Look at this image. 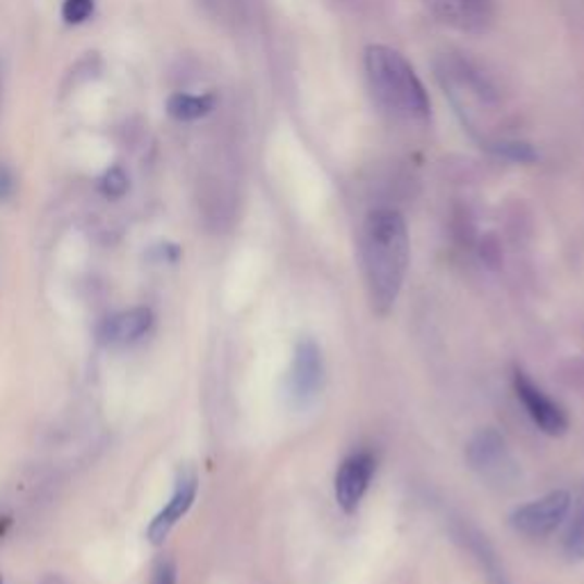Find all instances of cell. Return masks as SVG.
<instances>
[{
	"label": "cell",
	"mask_w": 584,
	"mask_h": 584,
	"mask_svg": "<svg viewBox=\"0 0 584 584\" xmlns=\"http://www.w3.org/2000/svg\"><path fill=\"white\" fill-rule=\"evenodd\" d=\"M365 78L372 99L395 122L423 124L430 120V97L409 60L390 46L365 49Z\"/></svg>",
	"instance_id": "cell-2"
},
{
	"label": "cell",
	"mask_w": 584,
	"mask_h": 584,
	"mask_svg": "<svg viewBox=\"0 0 584 584\" xmlns=\"http://www.w3.org/2000/svg\"><path fill=\"white\" fill-rule=\"evenodd\" d=\"M471 469L490 486H511L519 480V463L511 457L507 440L496 430H480L465 448Z\"/></svg>",
	"instance_id": "cell-3"
},
{
	"label": "cell",
	"mask_w": 584,
	"mask_h": 584,
	"mask_svg": "<svg viewBox=\"0 0 584 584\" xmlns=\"http://www.w3.org/2000/svg\"><path fill=\"white\" fill-rule=\"evenodd\" d=\"M564 380L571 386H577L584 390V359H573L567 368H564Z\"/></svg>",
	"instance_id": "cell-19"
},
{
	"label": "cell",
	"mask_w": 584,
	"mask_h": 584,
	"mask_svg": "<svg viewBox=\"0 0 584 584\" xmlns=\"http://www.w3.org/2000/svg\"><path fill=\"white\" fill-rule=\"evenodd\" d=\"M490 149L498 151L500 156H505L509 160H517V162H532L536 158L532 147L525 142H507V139H502V142H496Z\"/></svg>",
	"instance_id": "cell-16"
},
{
	"label": "cell",
	"mask_w": 584,
	"mask_h": 584,
	"mask_svg": "<svg viewBox=\"0 0 584 584\" xmlns=\"http://www.w3.org/2000/svg\"><path fill=\"white\" fill-rule=\"evenodd\" d=\"M101 190L105 197L110 199H120L128 192V176L122 167H112L105 172V176L101 178Z\"/></svg>",
	"instance_id": "cell-14"
},
{
	"label": "cell",
	"mask_w": 584,
	"mask_h": 584,
	"mask_svg": "<svg viewBox=\"0 0 584 584\" xmlns=\"http://www.w3.org/2000/svg\"><path fill=\"white\" fill-rule=\"evenodd\" d=\"M197 488H199V477L195 471H183L176 480V488L167 502V507L162 509L153 523L149 525V539L151 544H162L167 539V534L172 527L190 511L195 498H197Z\"/></svg>",
	"instance_id": "cell-9"
},
{
	"label": "cell",
	"mask_w": 584,
	"mask_h": 584,
	"mask_svg": "<svg viewBox=\"0 0 584 584\" xmlns=\"http://www.w3.org/2000/svg\"><path fill=\"white\" fill-rule=\"evenodd\" d=\"M457 536L477 557V562L482 564L488 584H509L507 575H505V571H502V567L498 562V555L494 552V548H490V544L486 542V536H482L477 530H473L469 525H461Z\"/></svg>",
	"instance_id": "cell-11"
},
{
	"label": "cell",
	"mask_w": 584,
	"mask_h": 584,
	"mask_svg": "<svg viewBox=\"0 0 584 584\" xmlns=\"http://www.w3.org/2000/svg\"><path fill=\"white\" fill-rule=\"evenodd\" d=\"M91 12H95V0H64L62 5V16L66 23H74V26H78V23H85Z\"/></svg>",
	"instance_id": "cell-15"
},
{
	"label": "cell",
	"mask_w": 584,
	"mask_h": 584,
	"mask_svg": "<svg viewBox=\"0 0 584 584\" xmlns=\"http://www.w3.org/2000/svg\"><path fill=\"white\" fill-rule=\"evenodd\" d=\"M430 12L461 33H484L494 21L490 0H423Z\"/></svg>",
	"instance_id": "cell-8"
},
{
	"label": "cell",
	"mask_w": 584,
	"mask_h": 584,
	"mask_svg": "<svg viewBox=\"0 0 584 584\" xmlns=\"http://www.w3.org/2000/svg\"><path fill=\"white\" fill-rule=\"evenodd\" d=\"M12 525H14V513L8 507H3L0 509V544H3V539L10 534Z\"/></svg>",
	"instance_id": "cell-20"
},
{
	"label": "cell",
	"mask_w": 584,
	"mask_h": 584,
	"mask_svg": "<svg viewBox=\"0 0 584 584\" xmlns=\"http://www.w3.org/2000/svg\"><path fill=\"white\" fill-rule=\"evenodd\" d=\"M375 457L370 452L349 455L336 473V502L345 513H355L365 496L372 475H375Z\"/></svg>",
	"instance_id": "cell-7"
},
{
	"label": "cell",
	"mask_w": 584,
	"mask_h": 584,
	"mask_svg": "<svg viewBox=\"0 0 584 584\" xmlns=\"http://www.w3.org/2000/svg\"><path fill=\"white\" fill-rule=\"evenodd\" d=\"M153 324V313L145 307H137V309H128V311H122L116 313L112 318H108L101 330H99V340L103 345H131L135 340L142 338Z\"/></svg>",
	"instance_id": "cell-10"
},
{
	"label": "cell",
	"mask_w": 584,
	"mask_h": 584,
	"mask_svg": "<svg viewBox=\"0 0 584 584\" xmlns=\"http://www.w3.org/2000/svg\"><path fill=\"white\" fill-rule=\"evenodd\" d=\"M167 110L178 122H195L206 116L210 110H213V99L210 97H195V95H183V91H176V95L170 97Z\"/></svg>",
	"instance_id": "cell-12"
},
{
	"label": "cell",
	"mask_w": 584,
	"mask_h": 584,
	"mask_svg": "<svg viewBox=\"0 0 584 584\" xmlns=\"http://www.w3.org/2000/svg\"><path fill=\"white\" fill-rule=\"evenodd\" d=\"M322 380H324L322 349L311 338L299 340L295 347L290 377H288V388H290L293 400L301 407L313 402L322 388Z\"/></svg>",
	"instance_id": "cell-6"
},
{
	"label": "cell",
	"mask_w": 584,
	"mask_h": 584,
	"mask_svg": "<svg viewBox=\"0 0 584 584\" xmlns=\"http://www.w3.org/2000/svg\"><path fill=\"white\" fill-rule=\"evenodd\" d=\"M361 259L372 309L388 315L402 293L409 268V228L395 208H377L365 218Z\"/></svg>",
	"instance_id": "cell-1"
},
{
	"label": "cell",
	"mask_w": 584,
	"mask_h": 584,
	"mask_svg": "<svg viewBox=\"0 0 584 584\" xmlns=\"http://www.w3.org/2000/svg\"><path fill=\"white\" fill-rule=\"evenodd\" d=\"M571 509V496L567 490H552L542 500L527 502L511 513V527L530 539H544L564 523Z\"/></svg>",
	"instance_id": "cell-4"
},
{
	"label": "cell",
	"mask_w": 584,
	"mask_h": 584,
	"mask_svg": "<svg viewBox=\"0 0 584 584\" xmlns=\"http://www.w3.org/2000/svg\"><path fill=\"white\" fill-rule=\"evenodd\" d=\"M564 550L571 559H584V500L575 513V521L569 527L564 539Z\"/></svg>",
	"instance_id": "cell-13"
},
{
	"label": "cell",
	"mask_w": 584,
	"mask_h": 584,
	"mask_svg": "<svg viewBox=\"0 0 584 584\" xmlns=\"http://www.w3.org/2000/svg\"><path fill=\"white\" fill-rule=\"evenodd\" d=\"M0 584H3V577H0Z\"/></svg>",
	"instance_id": "cell-21"
},
{
	"label": "cell",
	"mask_w": 584,
	"mask_h": 584,
	"mask_svg": "<svg viewBox=\"0 0 584 584\" xmlns=\"http://www.w3.org/2000/svg\"><path fill=\"white\" fill-rule=\"evenodd\" d=\"M151 584H176V564L174 559L165 557L153 567V577Z\"/></svg>",
	"instance_id": "cell-17"
},
{
	"label": "cell",
	"mask_w": 584,
	"mask_h": 584,
	"mask_svg": "<svg viewBox=\"0 0 584 584\" xmlns=\"http://www.w3.org/2000/svg\"><path fill=\"white\" fill-rule=\"evenodd\" d=\"M16 190V178L8 165L0 162V201H8Z\"/></svg>",
	"instance_id": "cell-18"
},
{
	"label": "cell",
	"mask_w": 584,
	"mask_h": 584,
	"mask_svg": "<svg viewBox=\"0 0 584 584\" xmlns=\"http://www.w3.org/2000/svg\"><path fill=\"white\" fill-rule=\"evenodd\" d=\"M513 390L527 415L534 420V425L550 436H562L569 430V418L564 409L536 386L521 368L513 370Z\"/></svg>",
	"instance_id": "cell-5"
}]
</instances>
